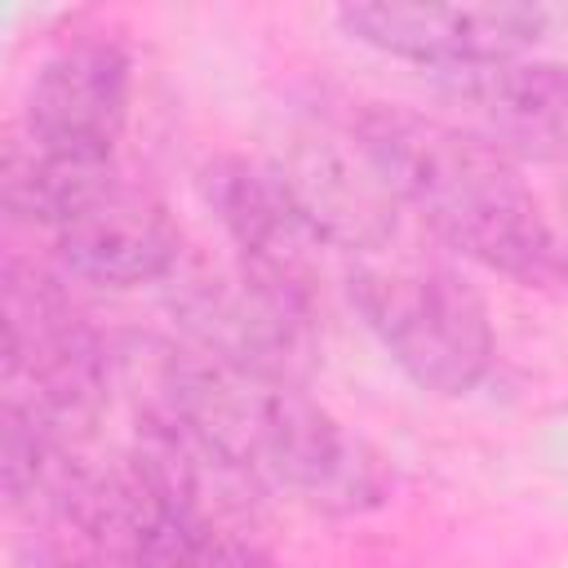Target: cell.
<instances>
[{
    "label": "cell",
    "mask_w": 568,
    "mask_h": 568,
    "mask_svg": "<svg viewBox=\"0 0 568 568\" xmlns=\"http://www.w3.org/2000/svg\"><path fill=\"white\" fill-rule=\"evenodd\" d=\"M178 337L235 373L306 382L315 368V306L288 297L244 266L182 257L160 284Z\"/></svg>",
    "instance_id": "cell-5"
},
{
    "label": "cell",
    "mask_w": 568,
    "mask_h": 568,
    "mask_svg": "<svg viewBox=\"0 0 568 568\" xmlns=\"http://www.w3.org/2000/svg\"><path fill=\"white\" fill-rule=\"evenodd\" d=\"M0 315L4 404H18L67 435L89 426L115 382V346L80 311L67 275L9 253L0 275Z\"/></svg>",
    "instance_id": "cell-4"
},
{
    "label": "cell",
    "mask_w": 568,
    "mask_h": 568,
    "mask_svg": "<svg viewBox=\"0 0 568 568\" xmlns=\"http://www.w3.org/2000/svg\"><path fill=\"white\" fill-rule=\"evenodd\" d=\"M439 93L515 164H568V62L510 58L439 75Z\"/></svg>",
    "instance_id": "cell-10"
},
{
    "label": "cell",
    "mask_w": 568,
    "mask_h": 568,
    "mask_svg": "<svg viewBox=\"0 0 568 568\" xmlns=\"http://www.w3.org/2000/svg\"><path fill=\"white\" fill-rule=\"evenodd\" d=\"M564 235H568V226H564Z\"/></svg>",
    "instance_id": "cell-12"
},
{
    "label": "cell",
    "mask_w": 568,
    "mask_h": 568,
    "mask_svg": "<svg viewBox=\"0 0 568 568\" xmlns=\"http://www.w3.org/2000/svg\"><path fill=\"white\" fill-rule=\"evenodd\" d=\"M115 373L133 395V413L191 426L266 493L275 488L315 515H368L395 493L390 462L337 422L306 382L235 373L182 337H124Z\"/></svg>",
    "instance_id": "cell-1"
},
{
    "label": "cell",
    "mask_w": 568,
    "mask_h": 568,
    "mask_svg": "<svg viewBox=\"0 0 568 568\" xmlns=\"http://www.w3.org/2000/svg\"><path fill=\"white\" fill-rule=\"evenodd\" d=\"M133 58L111 36H71L49 49L22 98V142L80 160H115L129 124Z\"/></svg>",
    "instance_id": "cell-8"
},
{
    "label": "cell",
    "mask_w": 568,
    "mask_h": 568,
    "mask_svg": "<svg viewBox=\"0 0 568 568\" xmlns=\"http://www.w3.org/2000/svg\"><path fill=\"white\" fill-rule=\"evenodd\" d=\"M346 297L390 364L426 395H470L497 355L484 293L444 262H355Z\"/></svg>",
    "instance_id": "cell-3"
},
{
    "label": "cell",
    "mask_w": 568,
    "mask_h": 568,
    "mask_svg": "<svg viewBox=\"0 0 568 568\" xmlns=\"http://www.w3.org/2000/svg\"><path fill=\"white\" fill-rule=\"evenodd\" d=\"M333 18L355 44L413 62L435 80L528 58L546 36L537 4H342Z\"/></svg>",
    "instance_id": "cell-7"
},
{
    "label": "cell",
    "mask_w": 568,
    "mask_h": 568,
    "mask_svg": "<svg viewBox=\"0 0 568 568\" xmlns=\"http://www.w3.org/2000/svg\"><path fill=\"white\" fill-rule=\"evenodd\" d=\"M49 244L67 280L98 288L164 284L186 257L182 231L169 217L164 200L124 178H111L102 191L75 204L49 231Z\"/></svg>",
    "instance_id": "cell-9"
},
{
    "label": "cell",
    "mask_w": 568,
    "mask_h": 568,
    "mask_svg": "<svg viewBox=\"0 0 568 568\" xmlns=\"http://www.w3.org/2000/svg\"><path fill=\"white\" fill-rule=\"evenodd\" d=\"M351 133L395 204L435 240L515 284H568V235L541 213L524 169L475 129L368 102Z\"/></svg>",
    "instance_id": "cell-2"
},
{
    "label": "cell",
    "mask_w": 568,
    "mask_h": 568,
    "mask_svg": "<svg viewBox=\"0 0 568 568\" xmlns=\"http://www.w3.org/2000/svg\"><path fill=\"white\" fill-rule=\"evenodd\" d=\"M315 222V231L328 240L333 253L346 257H373L377 248L390 244L399 226V204L377 178L373 160L364 155L359 138L346 124V138H302L297 151L275 164Z\"/></svg>",
    "instance_id": "cell-11"
},
{
    "label": "cell",
    "mask_w": 568,
    "mask_h": 568,
    "mask_svg": "<svg viewBox=\"0 0 568 568\" xmlns=\"http://www.w3.org/2000/svg\"><path fill=\"white\" fill-rule=\"evenodd\" d=\"M195 186L204 209L222 226L235 266L288 297H302L311 306L320 302L324 257L333 248L315 231L275 164L248 155H213L200 169Z\"/></svg>",
    "instance_id": "cell-6"
}]
</instances>
